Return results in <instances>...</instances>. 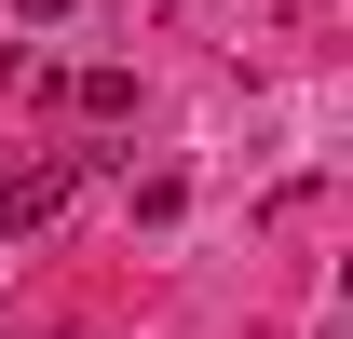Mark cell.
I'll use <instances>...</instances> for the list:
<instances>
[{
    "instance_id": "6da1fadb",
    "label": "cell",
    "mask_w": 353,
    "mask_h": 339,
    "mask_svg": "<svg viewBox=\"0 0 353 339\" xmlns=\"http://www.w3.org/2000/svg\"><path fill=\"white\" fill-rule=\"evenodd\" d=\"M68 204H82V163H14V176H0V231H14V245L54 231Z\"/></svg>"
},
{
    "instance_id": "7a4b0ae2",
    "label": "cell",
    "mask_w": 353,
    "mask_h": 339,
    "mask_svg": "<svg viewBox=\"0 0 353 339\" xmlns=\"http://www.w3.org/2000/svg\"><path fill=\"white\" fill-rule=\"evenodd\" d=\"M41 95H68L82 123H136V68H68V82H41Z\"/></svg>"
},
{
    "instance_id": "3957f363",
    "label": "cell",
    "mask_w": 353,
    "mask_h": 339,
    "mask_svg": "<svg viewBox=\"0 0 353 339\" xmlns=\"http://www.w3.org/2000/svg\"><path fill=\"white\" fill-rule=\"evenodd\" d=\"M14 14H28V28H54V14H68V0H14Z\"/></svg>"
}]
</instances>
